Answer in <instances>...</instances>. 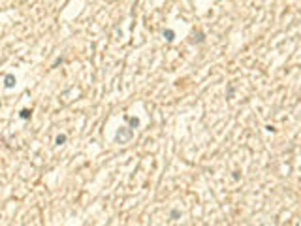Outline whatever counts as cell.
<instances>
[{
    "label": "cell",
    "instance_id": "7a4b0ae2",
    "mask_svg": "<svg viewBox=\"0 0 301 226\" xmlns=\"http://www.w3.org/2000/svg\"><path fill=\"white\" fill-rule=\"evenodd\" d=\"M30 113H32L30 109H23V111H21V119H28V117H30Z\"/></svg>",
    "mask_w": 301,
    "mask_h": 226
},
{
    "label": "cell",
    "instance_id": "277c9868",
    "mask_svg": "<svg viewBox=\"0 0 301 226\" xmlns=\"http://www.w3.org/2000/svg\"><path fill=\"white\" fill-rule=\"evenodd\" d=\"M64 141H66V136H58V138H57V143H58V145H62Z\"/></svg>",
    "mask_w": 301,
    "mask_h": 226
},
{
    "label": "cell",
    "instance_id": "6da1fadb",
    "mask_svg": "<svg viewBox=\"0 0 301 226\" xmlns=\"http://www.w3.org/2000/svg\"><path fill=\"white\" fill-rule=\"evenodd\" d=\"M4 81H6V87H8V89H11V87L15 85V77H13V76H6Z\"/></svg>",
    "mask_w": 301,
    "mask_h": 226
},
{
    "label": "cell",
    "instance_id": "3957f363",
    "mask_svg": "<svg viewBox=\"0 0 301 226\" xmlns=\"http://www.w3.org/2000/svg\"><path fill=\"white\" fill-rule=\"evenodd\" d=\"M164 36H166V40H168V41H171V40H173V32H171V30L164 32Z\"/></svg>",
    "mask_w": 301,
    "mask_h": 226
}]
</instances>
